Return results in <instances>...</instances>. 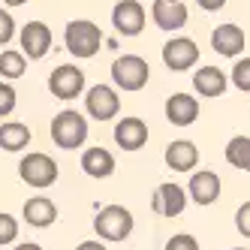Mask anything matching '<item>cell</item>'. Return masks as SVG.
Wrapping results in <instances>:
<instances>
[{"label":"cell","instance_id":"obj_1","mask_svg":"<svg viewBox=\"0 0 250 250\" xmlns=\"http://www.w3.org/2000/svg\"><path fill=\"white\" fill-rule=\"evenodd\" d=\"M63 42H66V51L79 61H87L94 58L97 51L103 48V30L100 24H94L91 19H73L66 27H63Z\"/></svg>","mask_w":250,"mask_h":250},{"label":"cell","instance_id":"obj_2","mask_svg":"<svg viewBox=\"0 0 250 250\" xmlns=\"http://www.w3.org/2000/svg\"><path fill=\"white\" fill-rule=\"evenodd\" d=\"M51 142L61 151H76L87 142V121L76 109H63L51 121Z\"/></svg>","mask_w":250,"mask_h":250},{"label":"cell","instance_id":"obj_3","mask_svg":"<svg viewBox=\"0 0 250 250\" xmlns=\"http://www.w3.org/2000/svg\"><path fill=\"white\" fill-rule=\"evenodd\" d=\"M133 226H136L133 211L124 205H105L94 217V232L103 241H127Z\"/></svg>","mask_w":250,"mask_h":250},{"label":"cell","instance_id":"obj_4","mask_svg":"<svg viewBox=\"0 0 250 250\" xmlns=\"http://www.w3.org/2000/svg\"><path fill=\"white\" fill-rule=\"evenodd\" d=\"M58 163L51 160L48 154H40V151H33V154H24L19 160V178L27 184V187H37V190H45L58 181Z\"/></svg>","mask_w":250,"mask_h":250},{"label":"cell","instance_id":"obj_5","mask_svg":"<svg viewBox=\"0 0 250 250\" xmlns=\"http://www.w3.org/2000/svg\"><path fill=\"white\" fill-rule=\"evenodd\" d=\"M151 79V66L139 55H124L112 63V82L118 91H142Z\"/></svg>","mask_w":250,"mask_h":250},{"label":"cell","instance_id":"obj_6","mask_svg":"<svg viewBox=\"0 0 250 250\" xmlns=\"http://www.w3.org/2000/svg\"><path fill=\"white\" fill-rule=\"evenodd\" d=\"M48 91H51V97H58L63 103L76 100L84 91V69L73 66V63H61L55 73L48 76Z\"/></svg>","mask_w":250,"mask_h":250},{"label":"cell","instance_id":"obj_7","mask_svg":"<svg viewBox=\"0 0 250 250\" xmlns=\"http://www.w3.org/2000/svg\"><path fill=\"white\" fill-rule=\"evenodd\" d=\"M148 12L139 0H118L112 9V27L121 33V37H139L145 30Z\"/></svg>","mask_w":250,"mask_h":250},{"label":"cell","instance_id":"obj_8","mask_svg":"<svg viewBox=\"0 0 250 250\" xmlns=\"http://www.w3.org/2000/svg\"><path fill=\"white\" fill-rule=\"evenodd\" d=\"M84 109L94 121H112L121 112V97L109 84H94V87H87V94H84Z\"/></svg>","mask_w":250,"mask_h":250},{"label":"cell","instance_id":"obj_9","mask_svg":"<svg viewBox=\"0 0 250 250\" xmlns=\"http://www.w3.org/2000/svg\"><path fill=\"white\" fill-rule=\"evenodd\" d=\"M160 58H163V63L172 69V73H184V69L196 66V61H199V45H196L190 37H175V40H169L163 45Z\"/></svg>","mask_w":250,"mask_h":250},{"label":"cell","instance_id":"obj_10","mask_svg":"<svg viewBox=\"0 0 250 250\" xmlns=\"http://www.w3.org/2000/svg\"><path fill=\"white\" fill-rule=\"evenodd\" d=\"M19 42H21V51L27 61H40L51 48V27L45 21H27L19 30Z\"/></svg>","mask_w":250,"mask_h":250},{"label":"cell","instance_id":"obj_11","mask_svg":"<svg viewBox=\"0 0 250 250\" xmlns=\"http://www.w3.org/2000/svg\"><path fill=\"white\" fill-rule=\"evenodd\" d=\"M151 19H154V24L160 30L172 33V30H181L187 24L190 12L184 6V0H154L151 3Z\"/></svg>","mask_w":250,"mask_h":250},{"label":"cell","instance_id":"obj_12","mask_svg":"<svg viewBox=\"0 0 250 250\" xmlns=\"http://www.w3.org/2000/svg\"><path fill=\"white\" fill-rule=\"evenodd\" d=\"M145 142H148V124L142 118L127 115L115 124V145L121 151H142Z\"/></svg>","mask_w":250,"mask_h":250},{"label":"cell","instance_id":"obj_13","mask_svg":"<svg viewBox=\"0 0 250 250\" xmlns=\"http://www.w3.org/2000/svg\"><path fill=\"white\" fill-rule=\"evenodd\" d=\"M211 48L220 58H238L244 51V30L238 24H217L211 30Z\"/></svg>","mask_w":250,"mask_h":250},{"label":"cell","instance_id":"obj_14","mask_svg":"<svg viewBox=\"0 0 250 250\" xmlns=\"http://www.w3.org/2000/svg\"><path fill=\"white\" fill-rule=\"evenodd\" d=\"M187 187H190V199L196 205H214L220 199V178H217V172H211V169L193 172Z\"/></svg>","mask_w":250,"mask_h":250},{"label":"cell","instance_id":"obj_15","mask_svg":"<svg viewBox=\"0 0 250 250\" xmlns=\"http://www.w3.org/2000/svg\"><path fill=\"white\" fill-rule=\"evenodd\" d=\"M199 118V103L193 94H172L166 100V121L172 127H190Z\"/></svg>","mask_w":250,"mask_h":250},{"label":"cell","instance_id":"obj_16","mask_svg":"<svg viewBox=\"0 0 250 250\" xmlns=\"http://www.w3.org/2000/svg\"><path fill=\"white\" fill-rule=\"evenodd\" d=\"M226 84H229V79H226V73H223L220 66H199V69H196V76H193V91L199 94V97H208V100L223 97L226 94Z\"/></svg>","mask_w":250,"mask_h":250},{"label":"cell","instance_id":"obj_17","mask_svg":"<svg viewBox=\"0 0 250 250\" xmlns=\"http://www.w3.org/2000/svg\"><path fill=\"white\" fill-rule=\"evenodd\" d=\"M154 211L160 214V217H178V214L184 211L187 205V193L178 187V184H160L154 190Z\"/></svg>","mask_w":250,"mask_h":250},{"label":"cell","instance_id":"obj_18","mask_svg":"<svg viewBox=\"0 0 250 250\" xmlns=\"http://www.w3.org/2000/svg\"><path fill=\"white\" fill-rule=\"evenodd\" d=\"M115 154L109 151V148H87L84 154H82V172L84 175H91V178H97V181H103V178H112L115 175Z\"/></svg>","mask_w":250,"mask_h":250},{"label":"cell","instance_id":"obj_19","mask_svg":"<svg viewBox=\"0 0 250 250\" xmlns=\"http://www.w3.org/2000/svg\"><path fill=\"white\" fill-rule=\"evenodd\" d=\"M199 163V148L190 139H175L166 148V166L175 172H193V166Z\"/></svg>","mask_w":250,"mask_h":250},{"label":"cell","instance_id":"obj_20","mask_svg":"<svg viewBox=\"0 0 250 250\" xmlns=\"http://www.w3.org/2000/svg\"><path fill=\"white\" fill-rule=\"evenodd\" d=\"M21 211H24V223L33 226V229H45V226H51L58 220V205L51 199H45V196H33V199H27Z\"/></svg>","mask_w":250,"mask_h":250},{"label":"cell","instance_id":"obj_21","mask_svg":"<svg viewBox=\"0 0 250 250\" xmlns=\"http://www.w3.org/2000/svg\"><path fill=\"white\" fill-rule=\"evenodd\" d=\"M30 139H33V133H30L27 124H21V121H3L0 124V148L3 151L19 154L30 145Z\"/></svg>","mask_w":250,"mask_h":250},{"label":"cell","instance_id":"obj_22","mask_svg":"<svg viewBox=\"0 0 250 250\" xmlns=\"http://www.w3.org/2000/svg\"><path fill=\"white\" fill-rule=\"evenodd\" d=\"M24 73H27V58H24V51H12V48H3V51H0V79L15 82V79H21Z\"/></svg>","mask_w":250,"mask_h":250},{"label":"cell","instance_id":"obj_23","mask_svg":"<svg viewBox=\"0 0 250 250\" xmlns=\"http://www.w3.org/2000/svg\"><path fill=\"white\" fill-rule=\"evenodd\" d=\"M226 163L250 172V139L247 136H232L226 142Z\"/></svg>","mask_w":250,"mask_h":250},{"label":"cell","instance_id":"obj_24","mask_svg":"<svg viewBox=\"0 0 250 250\" xmlns=\"http://www.w3.org/2000/svg\"><path fill=\"white\" fill-rule=\"evenodd\" d=\"M232 84L238 87V91H244V94H250V58H238L235 61V66H232Z\"/></svg>","mask_w":250,"mask_h":250},{"label":"cell","instance_id":"obj_25","mask_svg":"<svg viewBox=\"0 0 250 250\" xmlns=\"http://www.w3.org/2000/svg\"><path fill=\"white\" fill-rule=\"evenodd\" d=\"M15 103H19V94H15V87L6 82V79H0V118H6L15 112Z\"/></svg>","mask_w":250,"mask_h":250},{"label":"cell","instance_id":"obj_26","mask_svg":"<svg viewBox=\"0 0 250 250\" xmlns=\"http://www.w3.org/2000/svg\"><path fill=\"white\" fill-rule=\"evenodd\" d=\"M15 238H19V220H15L12 214L0 211V247H3V244H12Z\"/></svg>","mask_w":250,"mask_h":250},{"label":"cell","instance_id":"obj_27","mask_svg":"<svg viewBox=\"0 0 250 250\" xmlns=\"http://www.w3.org/2000/svg\"><path fill=\"white\" fill-rule=\"evenodd\" d=\"M163 250H199V241H196L193 235H187V232H178V235H172L166 241Z\"/></svg>","mask_w":250,"mask_h":250},{"label":"cell","instance_id":"obj_28","mask_svg":"<svg viewBox=\"0 0 250 250\" xmlns=\"http://www.w3.org/2000/svg\"><path fill=\"white\" fill-rule=\"evenodd\" d=\"M15 37V19L9 15V9H0V45L6 48V42H12Z\"/></svg>","mask_w":250,"mask_h":250},{"label":"cell","instance_id":"obj_29","mask_svg":"<svg viewBox=\"0 0 250 250\" xmlns=\"http://www.w3.org/2000/svg\"><path fill=\"white\" fill-rule=\"evenodd\" d=\"M235 229L241 232L244 238H250V202H241L235 211Z\"/></svg>","mask_w":250,"mask_h":250},{"label":"cell","instance_id":"obj_30","mask_svg":"<svg viewBox=\"0 0 250 250\" xmlns=\"http://www.w3.org/2000/svg\"><path fill=\"white\" fill-rule=\"evenodd\" d=\"M196 3H199V9H205V12H217V9L226 6V0H196Z\"/></svg>","mask_w":250,"mask_h":250},{"label":"cell","instance_id":"obj_31","mask_svg":"<svg viewBox=\"0 0 250 250\" xmlns=\"http://www.w3.org/2000/svg\"><path fill=\"white\" fill-rule=\"evenodd\" d=\"M76 250H105V244H100V241H82Z\"/></svg>","mask_w":250,"mask_h":250},{"label":"cell","instance_id":"obj_32","mask_svg":"<svg viewBox=\"0 0 250 250\" xmlns=\"http://www.w3.org/2000/svg\"><path fill=\"white\" fill-rule=\"evenodd\" d=\"M15 250H42V247H40V244H33V241H24V244H19Z\"/></svg>","mask_w":250,"mask_h":250},{"label":"cell","instance_id":"obj_33","mask_svg":"<svg viewBox=\"0 0 250 250\" xmlns=\"http://www.w3.org/2000/svg\"><path fill=\"white\" fill-rule=\"evenodd\" d=\"M3 3H6V6H24L27 0H3Z\"/></svg>","mask_w":250,"mask_h":250},{"label":"cell","instance_id":"obj_34","mask_svg":"<svg viewBox=\"0 0 250 250\" xmlns=\"http://www.w3.org/2000/svg\"><path fill=\"white\" fill-rule=\"evenodd\" d=\"M232 250H244V247H232Z\"/></svg>","mask_w":250,"mask_h":250}]
</instances>
